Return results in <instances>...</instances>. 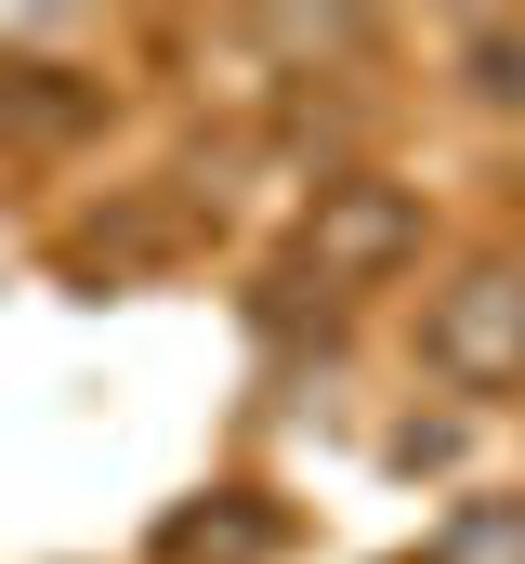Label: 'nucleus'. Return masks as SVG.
Wrapping results in <instances>:
<instances>
[{"label": "nucleus", "instance_id": "obj_1", "mask_svg": "<svg viewBox=\"0 0 525 564\" xmlns=\"http://www.w3.org/2000/svg\"><path fill=\"white\" fill-rule=\"evenodd\" d=\"M433 368H447V381H513V368H525V276H460V289H447Z\"/></svg>", "mask_w": 525, "mask_h": 564}, {"label": "nucleus", "instance_id": "obj_2", "mask_svg": "<svg viewBox=\"0 0 525 564\" xmlns=\"http://www.w3.org/2000/svg\"><path fill=\"white\" fill-rule=\"evenodd\" d=\"M394 237H407V197H355V210L329 224V250H342V263H382Z\"/></svg>", "mask_w": 525, "mask_h": 564}, {"label": "nucleus", "instance_id": "obj_3", "mask_svg": "<svg viewBox=\"0 0 525 564\" xmlns=\"http://www.w3.org/2000/svg\"><path fill=\"white\" fill-rule=\"evenodd\" d=\"M447 564H525V525H513V512H486V525L447 539Z\"/></svg>", "mask_w": 525, "mask_h": 564}]
</instances>
